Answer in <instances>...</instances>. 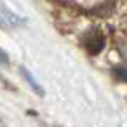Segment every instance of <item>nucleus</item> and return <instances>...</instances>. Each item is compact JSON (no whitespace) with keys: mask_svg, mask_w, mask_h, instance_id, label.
I'll list each match as a JSON object with an SVG mask.
<instances>
[{"mask_svg":"<svg viewBox=\"0 0 127 127\" xmlns=\"http://www.w3.org/2000/svg\"><path fill=\"white\" fill-rule=\"evenodd\" d=\"M21 73L24 75V78L27 79V83L30 84V87H32V89H33L38 95H43V94H45V92H43V89H41V86H40L38 83L35 81L33 78H32V75H30V71H29V70H27V68H21Z\"/></svg>","mask_w":127,"mask_h":127,"instance_id":"1","label":"nucleus"}]
</instances>
